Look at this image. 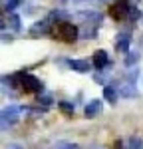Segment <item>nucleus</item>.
<instances>
[{
	"instance_id": "1",
	"label": "nucleus",
	"mask_w": 143,
	"mask_h": 149,
	"mask_svg": "<svg viewBox=\"0 0 143 149\" xmlns=\"http://www.w3.org/2000/svg\"><path fill=\"white\" fill-rule=\"evenodd\" d=\"M50 34L54 36L56 40H60V42H68V44H72V42L78 40L80 32H78V28H76L74 24L66 22V20H58L56 24H52Z\"/></svg>"
},
{
	"instance_id": "2",
	"label": "nucleus",
	"mask_w": 143,
	"mask_h": 149,
	"mask_svg": "<svg viewBox=\"0 0 143 149\" xmlns=\"http://www.w3.org/2000/svg\"><path fill=\"white\" fill-rule=\"evenodd\" d=\"M22 90L28 93H44V86L32 74H24L22 72Z\"/></svg>"
},
{
	"instance_id": "3",
	"label": "nucleus",
	"mask_w": 143,
	"mask_h": 149,
	"mask_svg": "<svg viewBox=\"0 0 143 149\" xmlns=\"http://www.w3.org/2000/svg\"><path fill=\"white\" fill-rule=\"evenodd\" d=\"M22 113V107H18V105H6L4 109H2V127L6 129L8 123H16L18 121V115Z\"/></svg>"
},
{
	"instance_id": "4",
	"label": "nucleus",
	"mask_w": 143,
	"mask_h": 149,
	"mask_svg": "<svg viewBox=\"0 0 143 149\" xmlns=\"http://www.w3.org/2000/svg\"><path fill=\"white\" fill-rule=\"evenodd\" d=\"M129 10H131V6H127V0H117L115 4L109 6V16L115 18V20H121L125 16H129Z\"/></svg>"
},
{
	"instance_id": "5",
	"label": "nucleus",
	"mask_w": 143,
	"mask_h": 149,
	"mask_svg": "<svg viewBox=\"0 0 143 149\" xmlns=\"http://www.w3.org/2000/svg\"><path fill=\"white\" fill-rule=\"evenodd\" d=\"M101 105H103V103L99 102V100H92V102H87V105L83 107L85 117H95V115L101 111Z\"/></svg>"
},
{
	"instance_id": "6",
	"label": "nucleus",
	"mask_w": 143,
	"mask_h": 149,
	"mask_svg": "<svg viewBox=\"0 0 143 149\" xmlns=\"http://www.w3.org/2000/svg\"><path fill=\"white\" fill-rule=\"evenodd\" d=\"M129 42H131V34L129 32H121V34H117V44H115V48H117L119 52H129Z\"/></svg>"
},
{
	"instance_id": "7",
	"label": "nucleus",
	"mask_w": 143,
	"mask_h": 149,
	"mask_svg": "<svg viewBox=\"0 0 143 149\" xmlns=\"http://www.w3.org/2000/svg\"><path fill=\"white\" fill-rule=\"evenodd\" d=\"M68 66H70L74 72H80V74L90 72V62H87V60H70Z\"/></svg>"
},
{
	"instance_id": "8",
	"label": "nucleus",
	"mask_w": 143,
	"mask_h": 149,
	"mask_svg": "<svg viewBox=\"0 0 143 149\" xmlns=\"http://www.w3.org/2000/svg\"><path fill=\"white\" fill-rule=\"evenodd\" d=\"M107 66V54L106 50H97L94 54V68L95 70H103Z\"/></svg>"
},
{
	"instance_id": "9",
	"label": "nucleus",
	"mask_w": 143,
	"mask_h": 149,
	"mask_svg": "<svg viewBox=\"0 0 143 149\" xmlns=\"http://www.w3.org/2000/svg\"><path fill=\"white\" fill-rule=\"evenodd\" d=\"M103 97H106L107 103H117L119 90H115L113 86H103Z\"/></svg>"
},
{
	"instance_id": "10",
	"label": "nucleus",
	"mask_w": 143,
	"mask_h": 149,
	"mask_svg": "<svg viewBox=\"0 0 143 149\" xmlns=\"http://www.w3.org/2000/svg\"><path fill=\"white\" fill-rule=\"evenodd\" d=\"M119 95L121 97H137V88L133 84H125L119 88Z\"/></svg>"
},
{
	"instance_id": "11",
	"label": "nucleus",
	"mask_w": 143,
	"mask_h": 149,
	"mask_svg": "<svg viewBox=\"0 0 143 149\" xmlns=\"http://www.w3.org/2000/svg\"><path fill=\"white\" fill-rule=\"evenodd\" d=\"M50 24L46 22V20H42V22H36V26L32 28V34L34 36H38V34H46V32H50L52 28H48Z\"/></svg>"
},
{
	"instance_id": "12",
	"label": "nucleus",
	"mask_w": 143,
	"mask_h": 149,
	"mask_svg": "<svg viewBox=\"0 0 143 149\" xmlns=\"http://www.w3.org/2000/svg\"><path fill=\"white\" fill-rule=\"evenodd\" d=\"M8 22H10V28L14 30V32H20V28H22V20H20V16L18 14H14V12H10V18H8Z\"/></svg>"
},
{
	"instance_id": "13",
	"label": "nucleus",
	"mask_w": 143,
	"mask_h": 149,
	"mask_svg": "<svg viewBox=\"0 0 143 149\" xmlns=\"http://www.w3.org/2000/svg\"><path fill=\"white\" fill-rule=\"evenodd\" d=\"M139 52H129V54H127V58H125V66H135V64H137V62H139Z\"/></svg>"
},
{
	"instance_id": "14",
	"label": "nucleus",
	"mask_w": 143,
	"mask_h": 149,
	"mask_svg": "<svg viewBox=\"0 0 143 149\" xmlns=\"http://www.w3.org/2000/svg\"><path fill=\"white\" fill-rule=\"evenodd\" d=\"M54 149H78V145L76 143H70V141H58L54 145Z\"/></svg>"
},
{
	"instance_id": "15",
	"label": "nucleus",
	"mask_w": 143,
	"mask_h": 149,
	"mask_svg": "<svg viewBox=\"0 0 143 149\" xmlns=\"http://www.w3.org/2000/svg\"><path fill=\"white\" fill-rule=\"evenodd\" d=\"M129 149H143V141H141V137H133L129 139Z\"/></svg>"
},
{
	"instance_id": "16",
	"label": "nucleus",
	"mask_w": 143,
	"mask_h": 149,
	"mask_svg": "<svg viewBox=\"0 0 143 149\" xmlns=\"http://www.w3.org/2000/svg\"><path fill=\"white\" fill-rule=\"evenodd\" d=\"M60 107H62L66 113H72V111L76 109V105H74V103H70V102H60Z\"/></svg>"
},
{
	"instance_id": "17",
	"label": "nucleus",
	"mask_w": 143,
	"mask_h": 149,
	"mask_svg": "<svg viewBox=\"0 0 143 149\" xmlns=\"http://www.w3.org/2000/svg\"><path fill=\"white\" fill-rule=\"evenodd\" d=\"M139 16H141V12L137 10V8H133V6H131V10H129V20H131V22H137V20H139Z\"/></svg>"
},
{
	"instance_id": "18",
	"label": "nucleus",
	"mask_w": 143,
	"mask_h": 149,
	"mask_svg": "<svg viewBox=\"0 0 143 149\" xmlns=\"http://www.w3.org/2000/svg\"><path fill=\"white\" fill-rule=\"evenodd\" d=\"M18 4H20V0H8V2H6V6H4V12H12Z\"/></svg>"
},
{
	"instance_id": "19",
	"label": "nucleus",
	"mask_w": 143,
	"mask_h": 149,
	"mask_svg": "<svg viewBox=\"0 0 143 149\" xmlns=\"http://www.w3.org/2000/svg\"><path fill=\"white\" fill-rule=\"evenodd\" d=\"M137 78H139V70H137V68H135V70H131V74L127 76V80H129V84H133V81L137 80Z\"/></svg>"
},
{
	"instance_id": "20",
	"label": "nucleus",
	"mask_w": 143,
	"mask_h": 149,
	"mask_svg": "<svg viewBox=\"0 0 143 149\" xmlns=\"http://www.w3.org/2000/svg\"><path fill=\"white\" fill-rule=\"evenodd\" d=\"M90 36H95V28H85L82 32V38H90Z\"/></svg>"
},
{
	"instance_id": "21",
	"label": "nucleus",
	"mask_w": 143,
	"mask_h": 149,
	"mask_svg": "<svg viewBox=\"0 0 143 149\" xmlns=\"http://www.w3.org/2000/svg\"><path fill=\"white\" fill-rule=\"evenodd\" d=\"M42 103H44V105H50V103H52V97H50V95H42V93H40V105H42Z\"/></svg>"
},
{
	"instance_id": "22",
	"label": "nucleus",
	"mask_w": 143,
	"mask_h": 149,
	"mask_svg": "<svg viewBox=\"0 0 143 149\" xmlns=\"http://www.w3.org/2000/svg\"><path fill=\"white\" fill-rule=\"evenodd\" d=\"M6 149H24V147L20 145V143H10V145H8Z\"/></svg>"
},
{
	"instance_id": "23",
	"label": "nucleus",
	"mask_w": 143,
	"mask_h": 149,
	"mask_svg": "<svg viewBox=\"0 0 143 149\" xmlns=\"http://www.w3.org/2000/svg\"><path fill=\"white\" fill-rule=\"evenodd\" d=\"M2 40H4V42L8 44V42H12V36H8L6 32H4V34H2Z\"/></svg>"
},
{
	"instance_id": "24",
	"label": "nucleus",
	"mask_w": 143,
	"mask_h": 149,
	"mask_svg": "<svg viewBox=\"0 0 143 149\" xmlns=\"http://www.w3.org/2000/svg\"><path fill=\"white\" fill-rule=\"evenodd\" d=\"M74 2H83V0H74Z\"/></svg>"
},
{
	"instance_id": "25",
	"label": "nucleus",
	"mask_w": 143,
	"mask_h": 149,
	"mask_svg": "<svg viewBox=\"0 0 143 149\" xmlns=\"http://www.w3.org/2000/svg\"><path fill=\"white\" fill-rule=\"evenodd\" d=\"M60 2H66V0H60Z\"/></svg>"
},
{
	"instance_id": "26",
	"label": "nucleus",
	"mask_w": 143,
	"mask_h": 149,
	"mask_svg": "<svg viewBox=\"0 0 143 149\" xmlns=\"http://www.w3.org/2000/svg\"><path fill=\"white\" fill-rule=\"evenodd\" d=\"M6 2H8V0H6Z\"/></svg>"
}]
</instances>
